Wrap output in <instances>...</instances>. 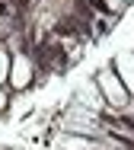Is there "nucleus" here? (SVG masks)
<instances>
[{"label":"nucleus","mask_w":134,"mask_h":150,"mask_svg":"<svg viewBox=\"0 0 134 150\" xmlns=\"http://www.w3.org/2000/svg\"><path fill=\"white\" fill-rule=\"evenodd\" d=\"M99 83L105 86V93H109V99H112L115 105H125V90H121V86H118V83L112 80V74H105V70H102V74H99Z\"/></svg>","instance_id":"1"}]
</instances>
